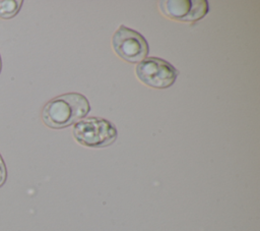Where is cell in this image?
I'll list each match as a JSON object with an SVG mask.
<instances>
[{
  "label": "cell",
  "mask_w": 260,
  "mask_h": 231,
  "mask_svg": "<svg viewBox=\"0 0 260 231\" xmlns=\"http://www.w3.org/2000/svg\"><path fill=\"white\" fill-rule=\"evenodd\" d=\"M87 99L78 93H68L50 100L43 108L42 120L51 128L67 127L87 115Z\"/></svg>",
  "instance_id": "obj_1"
},
{
  "label": "cell",
  "mask_w": 260,
  "mask_h": 231,
  "mask_svg": "<svg viewBox=\"0 0 260 231\" xmlns=\"http://www.w3.org/2000/svg\"><path fill=\"white\" fill-rule=\"evenodd\" d=\"M74 138L82 146L103 148L110 146L117 138L115 125L107 119L89 117L75 123L73 127Z\"/></svg>",
  "instance_id": "obj_2"
},
{
  "label": "cell",
  "mask_w": 260,
  "mask_h": 231,
  "mask_svg": "<svg viewBox=\"0 0 260 231\" xmlns=\"http://www.w3.org/2000/svg\"><path fill=\"white\" fill-rule=\"evenodd\" d=\"M179 71L168 61L148 57L143 59L136 66V75L145 84L155 89H167L171 86Z\"/></svg>",
  "instance_id": "obj_3"
},
{
  "label": "cell",
  "mask_w": 260,
  "mask_h": 231,
  "mask_svg": "<svg viewBox=\"0 0 260 231\" xmlns=\"http://www.w3.org/2000/svg\"><path fill=\"white\" fill-rule=\"evenodd\" d=\"M113 48L122 59L130 63H139L148 54L146 40L136 31L121 25L112 39Z\"/></svg>",
  "instance_id": "obj_4"
},
{
  "label": "cell",
  "mask_w": 260,
  "mask_h": 231,
  "mask_svg": "<svg viewBox=\"0 0 260 231\" xmlns=\"http://www.w3.org/2000/svg\"><path fill=\"white\" fill-rule=\"evenodd\" d=\"M159 4L167 16L183 21H196L208 11V3L205 0H168Z\"/></svg>",
  "instance_id": "obj_5"
},
{
  "label": "cell",
  "mask_w": 260,
  "mask_h": 231,
  "mask_svg": "<svg viewBox=\"0 0 260 231\" xmlns=\"http://www.w3.org/2000/svg\"><path fill=\"white\" fill-rule=\"evenodd\" d=\"M21 4V0H0V17L8 19L15 16Z\"/></svg>",
  "instance_id": "obj_6"
},
{
  "label": "cell",
  "mask_w": 260,
  "mask_h": 231,
  "mask_svg": "<svg viewBox=\"0 0 260 231\" xmlns=\"http://www.w3.org/2000/svg\"><path fill=\"white\" fill-rule=\"evenodd\" d=\"M7 177V171H6V166L4 164V161L0 155V187L5 183Z\"/></svg>",
  "instance_id": "obj_7"
},
{
  "label": "cell",
  "mask_w": 260,
  "mask_h": 231,
  "mask_svg": "<svg viewBox=\"0 0 260 231\" xmlns=\"http://www.w3.org/2000/svg\"><path fill=\"white\" fill-rule=\"evenodd\" d=\"M0 71H1V58H0Z\"/></svg>",
  "instance_id": "obj_8"
}]
</instances>
